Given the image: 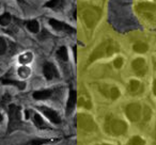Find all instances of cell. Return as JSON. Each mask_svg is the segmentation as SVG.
Returning <instances> with one entry per match:
<instances>
[{
  "mask_svg": "<svg viewBox=\"0 0 156 145\" xmlns=\"http://www.w3.org/2000/svg\"><path fill=\"white\" fill-rule=\"evenodd\" d=\"M118 50H119V47H118V45L115 44V42L113 40L104 41L93 50V52H92L89 58V63H92L95 60H98V59L104 58V57L112 56Z\"/></svg>",
  "mask_w": 156,
  "mask_h": 145,
  "instance_id": "cell-1",
  "label": "cell"
},
{
  "mask_svg": "<svg viewBox=\"0 0 156 145\" xmlns=\"http://www.w3.org/2000/svg\"><path fill=\"white\" fill-rule=\"evenodd\" d=\"M101 10L95 7H85L81 10V17L88 28H93L98 24L101 18Z\"/></svg>",
  "mask_w": 156,
  "mask_h": 145,
  "instance_id": "cell-2",
  "label": "cell"
},
{
  "mask_svg": "<svg viewBox=\"0 0 156 145\" xmlns=\"http://www.w3.org/2000/svg\"><path fill=\"white\" fill-rule=\"evenodd\" d=\"M105 129L109 134L112 136H121L127 130V125L125 122L117 119H108L105 125Z\"/></svg>",
  "mask_w": 156,
  "mask_h": 145,
  "instance_id": "cell-3",
  "label": "cell"
},
{
  "mask_svg": "<svg viewBox=\"0 0 156 145\" xmlns=\"http://www.w3.org/2000/svg\"><path fill=\"white\" fill-rule=\"evenodd\" d=\"M22 126V119H20V109L15 105L9 106V126H8V132L11 133L14 130L18 129Z\"/></svg>",
  "mask_w": 156,
  "mask_h": 145,
  "instance_id": "cell-4",
  "label": "cell"
},
{
  "mask_svg": "<svg viewBox=\"0 0 156 145\" xmlns=\"http://www.w3.org/2000/svg\"><path fill=\"white\" fill-rule=\"evenodd\" d=\"M77 126L79 128H81L83 130L86 131H94L98 129L94 119L90 116L89 114H85V113H80L77 115Z\"/></svg>",
  "mask_w": 156,
  "mask_h": 145,
  "instance_id": "cell-5",
  "label": "cell"
},
{
  "mask_svg": "<svg viewBox=\"0 0 156 145\" xmlns=\"http://www.w3.org/2000/svg\"><path fill=\"white\" fill-rule=\"evenodd\" d=\"M126 116L132 122H137L141 116V107L139 104H129L125 109Z\"/></svg>",
  "mask_w": 156,
  "mask_h": 145,
  "instance_id": "cell-6",
  "label": "cell"
},
{
  "mask_svg": "<svg viewBox=\"0 0 156 145\" xmlns=\"http://www.w3.org/2000/svg\"><path fill=\"white\" fill-rule=\"evenodd\" d=\"M132 66L136 75H138V76H144L147 73V64H145V61L143 59L138 58L134 60Z\"/></svg>",
  "mask_w": 156,
  "mask_h": 145,
  "instance_id": "cell-7",
  "label": "cell"
},
{
  "mask_svg": "<svg viewBox=\"0 0 156 145\" xmlns=\"http://www.w3.org/2000/svg\"><path fill=\"white\" fill-rule=\"evenodd\" d=\"M43 73H44V76L50 80V79H54V78H57L59 76L58 74V71H57L56 66H55L52 63H45L43 66Z\"/></svg>",
  "mask_w": 156,
  "mask_h": 145,
  "instance_id": "cell-8",
  "label": "cell"
},
{
  "mask_svg": "<svg viewBox=\"0 0 156 145\" xmlns=\"http://www.w3.org/2000/svg\"><path fill=\"white\" fill-rule=\"evenodd\" d=\"M39 109L44 113V115H45L50 122H52V123H55V124L61 123L60 116H59L58 113L52 110V109H49V108H47V107H39Z\"/></svg>",
  "mask_w": 156,
  "mask_h": 145,
  "instance_id": "cell-9",
  "label": "cell"
},
{
  "mask_svg": "<svg viewBox=\"0 0 156 145\" xmlns=\"http://www.w3.org/2000/svg\"><path fill=\"white\" fill-rule=\"evenodd\" d=\"M49 24L52 28H55L58 31H64V32H69V33H74L75 32V29H73L72 27L67 26L66 24L62 22H59L56 19H49Z\"/></svg>",
  "mask_w": 156,
  "mask_h": 145,
  "instance_id": "cell-10",
  "label": "cell"
},
{
  "mask_svg": "<svg viewBox=\"0 0 156 145\" xmlns=\"http://www.w3.org/2000/svg\"><path fill=\"white\" fill-rule=\"evenodd\" d=\"M101 91L104 94L106 97H109L111 99H117L120 96V91L118 88L115 87H107V85H104V87H101Z\"/></svg>",
  "mask_w": 156,
  "mask_h": 145,
  "instance_id": "cell-11",
  "label": "cell"
},
{
  "mask_svg": "<svg viewBox=\"0 0 156 145\" xmlns=\"http://www.w3.org/2000/svg\"><path fill=\"white\" fill-rule=\"evenodd\" d=\"M78 105L80 107H83L86 109H91L92 108V102L90 99V96L87 92H80L79 96L77 98Z\"/></svg>",
  "mask_w": 156,
  "mask_h": 145,
  "instance_id": "cell-12",
  "label": "cell"
},
{
  "mask_svg": "<svg viewBox=\"0 0 156 145\" xmlns=\"http://www.w3.org/2000/svg\"><path fill=\"white\" fill-rule=\"evenodd\" d=\"M76 102H77V92L74 91V90H72V91L69 92V100H67V105H66V113L67 114L73 111Z\"/></svg>",
  "mask_w": 156,
  "mask_h": 145,
  "instance_id": "cell-13",
  "label": "cell"
},
{
  "mask_svg": "<svg viewBox=\"0 0 156 145\" xmlns=\"http://www.w3.org/2000/svg\"><path fill=\"white\" fill-rule=\"evenodd\" d=\"M51 95V91L49 90H42V91H37L33 93V98L37 100L41 99H47V98L50 97Z\"/></svg>",
  "mask_w": 156,
  "mask_h": 145,
  "instance_id": "cell-14",
  "label": "cell"
},
{
  "mask_svg": "<svg viewBox=\"0 0 156 145\" xmlns=\"http://www.w3.org/2000/svg\"><path fill=\"white\" fill-rule=\"evenodd\" d=\"M137 10L138 11H150V12H155L156 13V5L150 2H143L139 3L137 5Z\"/></svg>",
  "mask_w": 156,
  "mask_h": 145,
  "instance_id": "cell-15",
  "label": "cell"
},
{
  "mask_svg": "<svg viewBox=\"0 0 156 145\" xmlns=\"http://www.w3.org/2000/svg\"><path fill=\"white\" fill-rule=\"evenodd\" d=\"M147 45L145 43H142V42H139V43H136L133 47L134 51L138 52V54H144V52L147 51Z\"/></svg>",
  "mask_w": 156,
  "mask_h": 145,
  "instance_id": "cell-16",
  "label": "cell"
},
{
  "mask_svg": "<svg viewBox=\"0 0 156 145\" xmlns=\"http://www.w3.org/2000/svg\"><path fill=\"white\" fill-rule=\"evenodd\" d=\"M2 83L3 85H13L15 87H17L20 90H24L26 85L24 82H20V81H15V80H10V79H2Z\"/></svg>",
  "mask_w": 156,
  "mask_h": 145,
  "instance_id": "cell-17",
  "label": "cell"
},
{
  "mask_svg": "<svg viewBox=\"0 0 156 145\" xmlns=\"http://www.w3.org/2000/svg\"><path fill=\"white\" fill-rule=\"evenodd\" d=\"M27 28L29 29V31H31L33 33L39 32V29H40L39 22L37 20H30V22H27Z\"/></svg>",
  "mask_w": 156,
  "mask_h": 145,
  "instance_id": "cell-18",
  "label": "cell"
},
{
  "mask_svg": "<svg viewBox=\"0 0 156 145\" xmlns=\"http://www.w3.org/2000/svg\"><path fill=\"white\" fill-rule=\"evenodd\" d=\"M49 141L50 140H47V139H35V140H30L20 145H43L45 143H48Z\"/></svg>",
  "mask_w": 156,
  "mask_h": 145,
  "instance_id": "cell-19",
  "label": "cell"
},
{
  "mask_svg": "<svg viewBox=\"0 0 156 145\" xmlns=\"http://www.w3.org/2000/svg\"><path fill=\"white\" fill-rule=\"evenodd\" d=\"M144 144H145L144 140L138 136H133L129 140V142H128V145H144Z\"/></svg>",
  "mask_w": 156,
  "mask_h": 145,
  "instance_id": "cell-20",
  "label": "cell"
},
{
  "mask_svg": "<svg viewBox=\"0 0 156 145\" xmlns=\"http://www.w3.org/2000/svg\"><path fill=\"white\" fill-rule=\"evenodd\" d=\"M57 56H58V58L60 59V60L62 61H67V50L65 47H61L60 49L58 50V52H57Z\"/></svg>",
  "mask_w": 156,
  "mask_h": 145,
  "instance_id": "cell-21",
  "label": "cell"
},
{
  "mask_svg": "<svg viewBox=\"0 0 156 145\" xmlns=\"http://www.w3.org/2000/svg\"><path fill=\"white\" fill-rule=\"evenodd\" d=\"M63 5V0H50L45 5L47 8H59Z\"/></svg>",
  "mask_w": 156,
  "mask_h": 145,
  "instance_id": "cell-22",
  "label": "cell"
},
{
  "mask_svg": "<svg viewBox=\"0 0 156 145\" xmlns=\"http://www.w3.org/2000/svg\"><path fill=\"white\" fill-rule=\"evenodd\" d=\"M139 88H140V82L137 80H132L129 82L128 90H129V92H132V93H136V92L139 90Z\"/></svg>",
  "mask_w": 156,
  "mask_h": 145,
  "instance_id": "cell-23",
  "label": "cell"
},
{
  "mask_svg": "<svg viewBox=\"0 0 156 145\" xmlns=\"http://www.w3.org/2000/svg\"><path fill=\"white\" fill-rule=\"evenodd\" d=\"M33 119H34V124H35V126H37V127H39V128H44V127H45V123H44V121H43V119L41 117V115L34 114Z\"/></svg>",
  "mask_w": 156,
  "mask_h": 145,
  "instance_id": "cell-24",
  "label": "cell"
},
{
  "mask_svg": "<svg viewBox=\"0 0 156 145\" xmlns=\"http://www.w3.org/2000/svg\"><path fill=\"white\" fill-rule=\"evenodd\" d=\"M10 20H11V15L9 13H5L3 15L0 16V25H2V26L9 25Z\"/></svg>",
  "mask_w": 156,
  "mask_h": 145,
  "instance_id": "cell-25",
  "label": "cell"
},
{
  "mask_svg": "<svg viewBox=\"0 0 156 145\" xmlns=\"http://www.w3.org/2000/svg\"><path fill=\"white\" fill-rule=\"evenodd\" d=\"M29 74H30V69H29L28 67L23 66V67H20V68L18 69V75H20V77H23V78H26V77H28Z\"/></svg>",
  "mask_w": 156,
  "mask_h": 145,
  "instance_id": "cell-26",
  "label": "cell"
},
{
  "mask_svg": "<svg viewBox=\"0 0 156 145\" xmlns=\"http://www.w3.org/2000/svg\"><path fill=\"white\" fill-rule=\"evenodd\" d=\"M31 60H32V54H23V56H20V63H23V64H27V63H29Z\"/></svg>",
  "mask_w": 156,
  "mask_h": 145,
  "instance_id": "cell-27",
  "label": "cell"
},
{
  "mask_svg": "<svg viewBox=\"0 0 156 145\" xmlns=\"http://www.w3.org/2000/svg\"><path fill=\"white\" fill-rule=\"evenodd\" d=\"M5 50H7V43L2 37H0V54H5Z\"/></svg>",
  "mask_w": 156,
  "mask_h": 145,
  "instance_id": "cell-28",
  "label": "cell"
},
{
  "mask_svg": "<svg viewBox=\"0 0 156 145\" xmlns=\"http://www.w3.org/2000/svg\"><path fill=\"white\" fill-rule=\"evenodd\" d=\"M113 65H115V68H120V67L123 65V59L122 58H117L113 62Z\"/></svg>",
  "mask_w": 156,
  "mask_h": 145,
  "instance_id": "cell-29",
  "label": "cell"
},
{
  "mask_svg": "<svg viewBox=\"0 0 156 145\" xmlns=\"http://www.w3.org/2000/svg\"><path fill=\"white\" fill-rule=\"evenodd\" d=\"M150 117H151V110H150L149 107H145L144 108V121H149Z\"/></svg>",
  "mask_w": 156,
  "mask_h": 145,
  "instance_id": "cell-30",
  "label": "cell"
},
{
  "mask_svg": "<svg viewBox=\"0 0 156 145\" xmlns=\"http://www.w3.org/2000/svg\"><path fill=\"white\" fill-rule=\"evenodd\" d=\"M153 93L156 95V79L154 80V85H153Z\"/></svg>",
  "mask_w": 156,
  "mask_h": 145,
  "instance_id": "cell-31",
  "label": "cell"
},
{
  "mask_svg": "<svg viewBox=\"0 0 156 145\" xmlns=\"http://www.w3.org/2000/svg\"><path fill=\"white\" fill-rule=\"evenodd\" d=\"M2 115H1V113H0V123H1V122H2Z\"/></svg>",
  "mask_w": 156,
  "mask_h": 145,
  "instance_id": "cell-32",
  "label": "cell"
},
{
  "mask_svg": "<svg viewBox=\"0 0 156 145\" xmlns=\"http://www.w3.org/2000/svg\"><path fill=\"white\" fill-rule=\"evenodd\" d=\"M100 145H109V144H100Z\"/></svg>",
  "mask_w": 156,
  "mask_h": 145,
  "instance_id": "cell-33",
  "label": "cell"
},
{
  "mask_svg": "<svg viewBox=\"0 0 156 145\" xmlns=\"http://www.w3.org/2000/svg\"><path fill=\"white\" fill-rule=\"evenodd\" d=\"M155 1H156V0H155Z\"/></svg>",
  "mask_w": 156,
  "mask_h": 145,
  "instance_id": "cell-34",
  "label": "cell"
}]
</instances>
